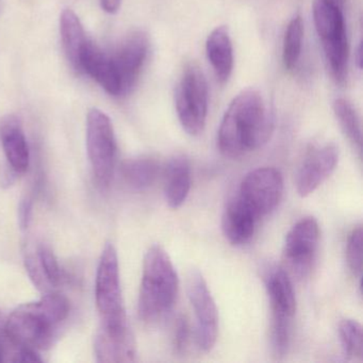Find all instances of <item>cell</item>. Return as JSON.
I'll use <instances>...</instances> for the list:
<instances>
[{
  "instance_id": "cell-1",
  "label": "cell",
  "mask_w": 363,
  "mask_h": 363,
  "mask_svg": "<svg viewBox=\"0 0 363 363\" xmlns=\"http://www.w3.org/2000/svg\"><path fill=\"white\" fill-rule=\"evenodd\" d=\"M275 128L273 112L258 91H243L225 112L218 133V146L225 157L241 158L264 146Z\"/></svg>"
},
{
  "instance_id": "cell-2",
  "label": "cell",
  "mask_w": 363,
  "mask_h": 363,
  "mask_svg": "<svg viewBox=\"0 0 363 363\" xmlns=\"http://www.w3.org/2000/svg\"><path fill=\"white\" fill-rule=\"evenodd\" d=\"M69 314V303L59 293L48 292L41 299L16 308L5 323V333L18 347L48 350L61 324Z\"/></svg>"
},
{
  "instance_id": "cell-3",
  "label": "cell",
  "mask_w": 363,
  "mask_h": 363,
  "mask_svg": "<svg viewBox=\"0 0 363 363\" xmlns=\"http://www.w3.org/2000/svg\"><path fill=\"white\" fill-rule=\"evenodd\" d=\"M179 279L167 250L152 245L144 257L138 312L145 323L162 320L173 309Z\"/></svg>"
},
{
  "instance_id": "cell-4",
  "label": "cell",
  "mask_w": 363,
  "mask_h": 363,
  "mask_svg": "<svg viewBox=\"0 0 363 363\" xmlns=\"http://www.w3.org/2000/svg\"><path fill=\"white\" fill-rule=\"evenodd\" d=\"M263 280L271 306L272 352L280 359L286 356L290 347L293 320L296 313L294 288L286 269L277 265L267 267Z\"/></svg>"
},
{
  "instance_id": "cell-5",
  "label": "cell",
  "mask_w": 363,
  "mask_h": 363,
  "mask_svg": "<svg viewBox=\"0 0 363 363\" xmlns=\"http://www.w3.org/2000/svg\"><path fill=\"white\" fill-rule=\"evenodd\" d=\"M312 12L331 76L337 84H343L347 76L350 55L343 7L327 0H314Z\"/></svg>"
},
{
  "instance_id": "cell-6",
  "label": "cell",
  "mask_w": 363,
  "mask_h": 363,
  "mask_svg": "<svg viewBox=\"0 0 363 363\" xmlns=\"http://www.w3.org/2000/svg\"><path fill=\"white\" fill-rule=\"evenodd\" d=\"M209 90L207 79L199 65L184 69L175 93L178 120L188 135H201L207 122Z\"/></svg>"
},
{
  "instance_id": "cell-7",
  "label": "cell",
  "mask_w": 363,
  "mask_h": 363,
  "mask_svg": "<svg viewBox=\"0 0 363 363\" xmlns=\"http://www.w3.org/2000/svg\"><path fill=\"white\" fill-rule=\"evenodd\" d=\"M95 298L101 324L109 326L128 324L121 288L118 252L111 243L106 244L99 259Z\"/></svg>"
},
{
  "instance_id": "cell-8",
  "label": "cell",
  "mask_w": 363,
  "mask_h": 363,
  "mask_svg": "<svg viewBox=\"0 0 363 363\" xmlns=\"http://www.w3.org/2000/svg\"><path fill=\"white\" fill-rule=\"evenodd\" d=\"M86 150L97 184L106 188L113 178L118 147L111 120L96 108L86 118Z\"/></svg>"
},
{
  "instance_id": "cell-9",
  "label": "cell",
  "mask_w": 363,
  "mask_h": 363,
  "mask_svg": "<svg viewBox=\"0 0 363 363\" xmlns=\"http://www.w3.org/2000/svg\"><path fill=\"white\" fill-rule=\"evenodd\" d=\"M318 240L320 227L312 216L301 218L289 230L282 250L286 273L299 279L309 275L318 252Z\"/></svg>"
},
{
  "instance_id": "cell-10",
  "label": "cell",
  "mask_w": 363,
  "mask_h": 363,
  "mask_svg": "<svg viewBox=\"0 0 363 363\" xmlns=\"http://www.w3.org/2000/svg\"><path fill=\"white\" fill-rule=\"evenodd\" d=\"M186 293L196 318L197 345L203 352H210L218 340V307L203 274L197 269L189 274Z\"/></svg>"
},
{
  "instance_id": "cell-11",
  "label": "cell",
  "mask_w": 363,
  "mask_h": 363,
  "mask_svg": "<svg viewBox=\"0 0 363 363\" xmlns=\"http://www.w3.org/2000/svg\"><path fill=\"white\" fill-rule=\"evenodd\" d=\"M284 177L275 167H258L242 180L238 196L258 218L271 213L281 201Z\"/></svg>"
},
{
  "instance_id": "cell-12",
  "label": "cell",
  "mask_w": 363,
  "mask_h": 363,
  "mask_svg": "<svg viewBox=\"0 0 363 363\" xmlns=\"http://www.w3.org/2000/svg\"><path fill=\"white\" fill-rule=\"evenodd\" d=\"M148 48L150 42L147 35L137 31L131 33L116 52L111 55L120 79L121 96H125L135 88L145 65Z\"/></svg>"
},
{
  "instance_id": "cell-13",
  "label": "cell",
  "mask_w": 363,
  "mask_h": 363,
  "mask_svg": "<svg viewBox=\"0 0 363 363\" xmlns=\"http://www.w3.org/2000/svg\"><path fill=\"white\" fill-rule=\"evenodd\" d=\"M339 150L335 144L313 148L306 156L296 177V190L301 197H307L318 190L337 167Z\"/></svg>"
},
{
  "instance_id": "cell-14",
  "label": "cell",
  "mask_w": 363,
  "mask_h": 363,
  "mask_svg": "<svg viewBox=\"0 0 363 363\" xmlns=\"http://www.w3.org/2000/svg\"><path fill=\"white\" fill-rule=\"evenodd\" d=\"M99 362H131L135 360L137 347L129 324L108 326L101 324L94 343Z\"/></svg>"
},
{
  "instance_id": "cell-15",
  "label": "cell",
  "mask_w": 363,
  "mask_h": 363,
  "mask_svg": "<svg viewBox=\"0 0 363 363\" xmlns=\"http://www.w3.org/2000/svg\"><path fill=\"white\" fill-rule=\"evenodd\" d=\"M79 72L94 79L108 94L121 96V84L111 55L89 40L80 58Z\"/></svg>"
},
{
  "instance_id": "cell-16",
  "label": "cell",
  "mask_w": 363,
  "mask_h": 363,
  "mask_svg": "<svg viewBox=\"0 0 363 363\" xmlns=\"http://www.w3.org/2000/svg\"><path fill=\"white\" fill-rule=\"evenodd\" d=\"M0 142L8 165L16 174L25 173L30 164V152L18 116L9 114L0 121Z\"/></svg>"
},
{
  "instance_id": "cell-17",
  "label": "cell",
  "mask_w": 363,
  "mask_h": 363,
  "mask_svg": "<svg viewBox=\"0 0 363 363\" xmlns=\"http://www.w3.org/2000/svg\"><path fill=\"white\" fill-rule=\"evenodd\" d=\"M258 220L255 212L237 195L227 203L223 213V233L233 245H244L254 237Z\"/></svg>"
},
{
  "instance_id": "cell-18",
  "label": "cell",
  "mask_w": 363,
  "mask_h": 363,
  "mask_svg": "<svg viewBox=\"0 0 363 363\" xmlns=\"http://www.w3.org/2000/svg\"><path fill=\"white\" fill-rule=\"evenodd\" d=\"M164 197L172 209H178L186 203L192 184V173L189 159L177 155L169 159L164 169Z\"/></svg>"
},
{
  "instance_id": "cell-19",
  "label": "cell",
  "mask_w": 363,
  "mask_h": 363,
  "mask_svg": "<svg viewBox=\"0 0 363 363\" xmlns=\"http://www.w3.org/2000/svg\"><path fill=\"white\" fill-rule=\"evenodd\" d=\"M25 264L35 286L43 292H52L61 281V269L52 250L41 245L37 252H27Z\"/></svg>"
},
{
  "instance_id": "cell-20",
  "label": "cell",
  "mask_w": 363,
  "mask_h": 363,
  "mask_svg": "<svg viewBox=\"0 0 363 363\" xmlns=\"http://www.w3.org/2000/svg\"><path fill=\"white\" fill-rule=\"evenodd\" d=\"M208 60L218 82H226L233 73L235 57L233 42L226 26L216 27L206 42Z\"/></svg>"
},
{
  "instance_id": "cell-21",
  "label": "cell",
  "mask_w": 363,
  "mask_h": 363,
  "mask_svg": "<svg viewBox=\"0 0 363 363\" xmlns=\"http://www.w3.org/2000/svg\"><path fill=\"white\" fill-rule=\"evenodd\" d=\"M123 179L135 191H145L154 186L162 174L158 159L152 156H140L128 159L123 163Z\"/></svg>"
},
{
  "instance_id": "cell-22",
  "label": "cell",
  "mask_w": 363,
  "mask_h": 363,
  "mask_svg": "<svg viewBox=\"0 0 363 363\" xmlns=\"http://www.w3.org/2000/svg\"><path fill=\"white\" fill-rule=\"evenodd\" d=\"M60 33L67 59L74 69L79 71L80 58L89 40L79 18L73 10H65L61 14Z\"/></svg>"
},
{
  "instance_id": "cell-23",
  "label": "cell",
  "mask_w": 363,
  "mask_h": 363,
  "mask_svg": "<svg viewBox=\"0 0 363 363\" xmlns=\"http://www.w3.org/2000/svg\"><path fill=\"white\" fill-rule=\"evenodd\" d=\"M333 112L337 123L341 127L348 141L361 152L362 148V129L360 118L352 103L344 99H337L333 101Z\"/></svg>"
},
{
  "instance_id": "cell-24",
  "label": "cell",
  "mask_w": 363,
  "mask_h": 363,
  "mask_svg": "<svg viewBox=\"0 0 363 363\" xmlns=\"http://www.w3.org/2000/svg\"><path fill=\"white\" fill-rule=\"evenodd\" d=\"M303 20L301 16H295L286 27L284 38V48H282V61L288 71L294 69L298 63L301 48H303Z\"/></svg>"
},
{
  "instance_id": "cell-25",
  "label": "cell",
  "mask_w": 363,
  "mask_h": 363,
  "mask_svg": "<svg viewBox=\"0 0 363 363\" xmlns=\"http://www.w3.org/2000/svg\"><path fill=\"white\" fill-rule=\"evenodd\" d=\"M339 335L345 354L350 358H362L363 335L360 323L352 318H344L339 324Z\"/></svg>"
},
{
  "instance_id": "cell-26",
  "label": "cell",
  "mask_w": 363,
  "mask_h": 363,
  "mask_svg": "<svg viewBox=\"0 0 363 363\" xmlns=\"http://www.w3.org/2000/svg\"><path fill=\"white\" fill-rule=\"evenodd\" d=\"M362 227L352 229L346 243V262L352 275L361 278L362 275Z\"/></svg>"
},
{
  "instance_id": "cell-27",
  "label": "cell",
  "mask_w": 363,
  "mask_h": 363,
  "mask_svg": "<svg viewBox=\"0 0 363 363\" xmlns=\"http://www.w3.org/2000/svg\"><path fill=\"white\" fill-rule=\"evenodd\" d=\"M189 339H190V328H189L188 320L184 316H179L175 324L173 337V347L177 354H184V352H186Z\"/></svg>"
},
{
  "instance_id": "cell-28",
  "label": "cell",
  "mask_w": 363,
  "mask_h": 363,
  "mask_svg": "<svg viewBox=\"0 0 363 363\" xmlns=\"http://www.w3.org/2000/svg\"><path fill=\"white\" fill-rule=\"evenodd\" d=\"M31 214H33V201L26 197L21 201L18 212V225L23 230L28 228L29 224H30Z\"/></svg>"
},
{
  "instance_id": "cell-29",
  "label": "cell",
  "mask_w": 363,
  "mask_h": 363,
  "mask_svg": "<svg viewBox=\"0 0 363 363\" xmlns=\"http://www.w3.org/2000/svg\"><path fill=\"white\" fill-rule=\"evenodd\" d=\"M13 362H41L42 359L37 354V350L27 347H18V352L11 359Z\"/></svg>"
},
{
  "instance_id": "cell-30",
  "label": "cell",
  "mask_w": 363,
  "mask_h": 363,
  "mask_svg": "<svg viewBox=\"0 0 363 363\" xmlns=\"http://www.w3.org/2000/svg\"><path fill=\"white\" fill-rule=\"evenodd\" d=\"M122 0H101V9L109 14H116L120 9Z\"/></svg>"
},
{
  "instance_id": "cell-31",
  "label": "cell",
  "mask_w": 363,
  "mask_h": 363,
  "mask_svg": "<svg viewBox=\"0 0 363 363\" xmlns=\"http://www.w3.org/2000/svg\"><path fill=\"white\" fill-rule=\"evenodd\" d=\"M357 67L359 69L362 67V45H359L357 48V56H356Z\"/></svg>"
},
{
  "instance_id": "cell-32",
  "label": "cell",
  "mask_w": 363,
  "mask_h": 363,
  "mask_svg": "<svg viewBox=\"0 0 363 363\" xmlns=\"http://www.w3.org/2000/svg\"><path fill=\"white\" fill-rule=\"evenodd\" d=\"M0 330H1V327H0ZM4 335L6 333H3L0 335V362L5 360V346H4L3 337H1Z\"/></svg>"
},
{
  "instance_id": "cell-33",
  "label": "cell",
  "mask_w": 363,
  "mask_h": 363,
  "mask_svg": "<svg viewBox=\"0 0 363 363\" xmlns=\"http://www.w3.org/2000/svg\"><path fill=\"white\" fill-rule=\"evenodd\" d=\"M329 3L335 4V5L340 6V7H343V0H327Z\"/></svg>"
}]
</instances>
